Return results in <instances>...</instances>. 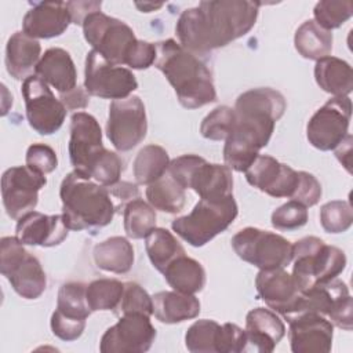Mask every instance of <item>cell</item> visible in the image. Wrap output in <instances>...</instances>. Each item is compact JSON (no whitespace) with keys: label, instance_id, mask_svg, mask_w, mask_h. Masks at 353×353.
<instances>
[{"label":"cell","instance_id":"e575fe53","mask_svg":"<svg viewBox=\"0 0 353 353\" xmlns=\"http://www.w3.org/2000/svg\"><path fill=\"white\" fill-rule=\"evenodd\" d=\"M123 221L125 234L130 239L139 240L156 228V212L149 203L138 197L123 208Z\"/></svg>","mask_w":353,"mask_h":353},{"label":"cell","instance_id":"44dd1931","mask_svg":"<svg viewBox=\"0 0 353 353\" xmlns=\"http://www.w3.org/2000/svg\"><path fill=\"white\" fill-rule=\"evenodd\" d=\"M255 287L258 296L273 312L285 319L294 313L302 294L292 274L284 268L259 270L255 277Z\"/></svg>","mask_w":353,"mask_h":353},{"label":"cell","instance_id":"7402d4cb","mask_svg":"<svg viewBox=\"0 0 353 353\" xmlns=\"http://www.w3.org/2000/svg\"><path fill=\"white\" fill-rule=\"evenodd\" d=\"M69 233L62 214L47 215L39 211H30L18 219L15 237L23 245L55 247L61 244Z\"/></svg>","mask_w":353,"mask_h":353},{"label":"cell","instance_id":"7dc6e473","mask_svg":"<svg viewBox=\"0 0 353 353\" xmlns=\"http://www.w3.org/2000/svg\"><path fill=\"white\" fill-rule=\"evenodd\" d=\"M327 316L332 325H336L345 331H350L353 323V306L350 294L335 301Z\"/></svg>","mask_w":353,"mask_h":353},{"label":"cell","instance_id":"db71d44e","mask_svg":"<svg viewBox=\"0 0 353 353\" xmlns=\"http://www.w3.org/2000/svg\"><path fill=\"white\" fill-rule=\"evenodd\" d=\"M135 6L142 11V12H150V11H154V10H157V8H160L163 4L161 3H157V4H154V3H135Z\"/></svg>","mask_w":353,"mask_h":353},{"label":"cell","instance_id":"3957f363","mask_svg":"<svg viewBox=\"0 0 353 353\" xmlns=\"http://www.w3.org/2000/svg\"><path fill=\"white\" fill-rule=\"evenodd\" d=\"M156 51L154 66L172 85L183 108L197 109L216 101L212 74L197 55L174 39L156 43Z\"/></svg>","mask_w":353,"mask_h":353},{"label":"cell","instance_id":"ffe728a7","mask_svg":"<svg viewBox=\"0 0 353 353\" xmlns=\"http://www.w3.org/2000/svg\"><path fill=\"white\" fill-rule=\"evenodd\" d=\"M287 321L294 353H328L331 350L334 325L323 314L305 312L287 319Z\"/></svg>","mask_w":353,"mask_h":353},{"label":"cell","instance_id":"f1b7e54d","mask_svg":"<svg viewBox=\"0 0 353 353\" xmlns=\"http://www.w3.org/2000/svg\"><path fill=\"white\" fill-rule=\"evenodd\" d=\"M92 258L101 270L124 274L134 265V247L125 237L113 236L94 247Z\"/></svg>","mask_w":353,"mask_h":353},{"label":"cell","instance_id":"7bdbcfd3","mask_svg":"<svg viewBox=\"0 0 353 353\" xmlns=\"http://www.w3.org/2000/svg\"><path fill=\"white\" fill-rule=\"evenodd\" d=\"M307 208L298 201L290 200L272 212V226L277 230H296L306 225Z\"/></svg>","mask_w":353,"mask_h":353},{"label":"cell","instance_id":"b9f144b4","mask_svg":"<svg viewBox=\"0 0 353 353\" xmlns=\"http://www.w3.org/2000/svg\"><path fill=\"white\" fill-rule=\"evenodd\" d=\"M117 314H128V313H141L145 316L153 314V301L152 296L141 287L138 283L127 281L124 283L123 295L120 303L117 306Z\"/></svg>","mask_w":353,"mask_h":353},{"label":"cell","instance_id":"ac0fdd59","mask_svg":"<svg viewBox=\"0 0 353 353\" xmlns=\"http://www.w3.org/2000/svg\"><path fill=\"white\" fill-rule=\"evenodd\" d=\"M105 150L102 130L94 116L85 112H76L70 117L69 157L76 171L83 178H90L88 170L94 160Z\"/></svg>","mask_w":353,"mask_h":353},{"label":"cell","instance_id":"8d00e7d4","mask_svg":"<svg viewBox=\"0 0 353 353\" xmlns=\"http://www.w3.org/2000/svg\"><path fill=\"white\" fill-rule=\"evenodd\" d=\"M221 324L203 319L194 321L185 334V346L192 353H218Z\"/></svg>","mask_w":353,"mask_h":353},{"label":"cell","instance_id":"f6af8a7d","mask_svg":"<svg viewBox=\"0 0 353 353\" xmlns=\"http://www.w3.org/2000/svg\"><path fill=\"white\" fill-rule=\"evenodd\" d=\"M321 185L317 178L306 171H299V181L298 186L291 197V200L301 203L302 205L313 207L319 203L321 197Z\"/></svg>","mask_w":353,"mask_h":353},{"label":"cell","instance_id":"f907efd6","mask_svg":"<svg viewBox=\"0 0 353 353\" xmlns=\"http://www.w3.org/2000/svg\"><path fill=\"white\" fill-rule=\"evenodd\" d=\"M101 1H66L72 23L83 25L84 19L95 11H101Z\"/></svg>","mask_w":353,"mask_h":353},{"label":"cell","instance_id":"ba28073f","mask_svg":"<svg viewBox=\"0 0 353 353\" xmlns=\"http://www.w3.org/2000/svg\"><path fill=\"white\" fill-rule=\"evenodd\" d=\"M0 272L25 299H37L46 291L47 277L39 259L15 236L0 240Z\"/></svg>","mask_w":353,"mask_h":353},{"label":"cell","instance_id":"60d3db41","mask_svg":"<svg viewBox=\"0 0 353 353\" xmlns=\"http://www.w3.org/2000/svg\"><path fill=\"white\" fill-rule=\"evenodd\" d=\"M123 171V161L114 152L105 149L91 164L88 170L90 178H94L97 183L109 188L120 181Z\"/></svg>","mask_w":353,"mask_h":353},{"label":"cell","instance_id":"8fae6325","mask_svg":"<svg viewBox=\"0 0 353 353\" xmlns=\"http://www.w3.org/2000/svg\"><path fill=\"white\" fill-rule=\"evenodd\" d=\"M146 132V110L139 97L130 95L110 102L106 135L117 150L127 152L134 149L145 139Z\"/></svg>","mask_w":353,"mask_h":353},{"label":"cell","instance_id":"7a4b0ae2","mask_svg":"<svg viewBox=\"0 0 353 353\" xmlns=\"http://www.w3.org/2000/svg\"><path fill=\"white\" fill-rule=\"evenodd\" d=\"M236 123L223 146L225 164L237 172L245 170L265 148L285 109L284 95L269 87H259L240 94L234 103Z\"/></svg>","mask_w":353,"mask_h":353},{"label":"cell","instance_id":"9a60e30c","mask_svg":"<svg viewBox=\"0 0 353 353\" xmlns=\"http://www.w3.org/2000/svg\"><path fill=\"white\" fill-rule=\"evenodd\" d=\"M85 284L69 281L62 284L58 291L57 309L51 314L52 334L66 342L76 341L85 328V321L91 314V309L85 298Z\"/></svg>","mask_w":353,"mask_h":353},{"label":"cell","instance_id":"e0dca14e","mask_svg":"<svg viewBox=\"0 0 353 353\" xmlns=\"http://www.w3.org/2000/svg\"><path fill=\"white\" fill-rule=\"evenodd\" d=\"M154 338L156 328L149 316L128 313L105 331L99 350L102 353H143L150 349Z\"/></svg>","mask_w":353,"mask_h":353},{"label":"cell","instance_id":"2e32d148","mask_svg":"<svg viewBox=\"0 0 353 353\" xmlns=\"http://www.w3.org/2000/svg\"><path fill=\"white\" fill-rule=\"evenodd\" d=\"M46 183V175L28 165L6 170L1 176V197L7 215L19 219L33 211L39 201V192Z\"/></svg>","mask_w":353,"mask_h":353},{"label":"cell","instance_id":"4dcf8cb0","mask_svg":"<svg viewBox=\"0 0 353 353\" xmlns=\"http://www.w3.org/2000/svg\"><path fill=\"white\" fill-rule=\"evenodd\" d=\"M294 44L299 55L319 61L330 57L332 51V33L319 26L313 19L305 21L295 32Z\"/></svg>","mask_w":353,"mask_h":353},{"label":"cell","instance_id":"f35d334b","mask_svg":"<svg viewBox=\"0 0 353 353\" xmlns=\"http://www.w3.org/2000/svg\"><path fill=\"white\" fill-rule=\"evenodd\" d=\"M236 123L234 109L229 106H218L211 113H208L201 124L200 134L205 139L211 141H225Z\"/></svg>","mask_w":353,"mask_h":353},{"label":"cell","instance_id":"681fc988","mask_svg":"<svg viewBox=\"0 0 353 353\" xmlns=\"http://www.w3.org/2000/svg\"><path fill=\"white\" fill-rule=\"evenodd\" d=\"M108 192L114 203L116 211L120 208L123 210L130 201L139 197V189L135 183L127 182V181H119L117 183L108 188Z\"/></svg>","mask_w":353,"mask_h":353},{"label":"cell","instance_id":"6da1fadb","mask_svg":"<svg viewBox=\"0 0 353 353\" xmlns=\"http://www.w3.org/2000/svg\"><path fill=\"white\" fill-rule=\"evenodd\" d=\"M261 3L247 0H208L182 11L175 33L178 43L194 55L245 36L255 25Z\"/></svg>","mask_w":353,"mask_h":353},{"label":"cell","instance_id":"7c38bea8","mask_svg":"<svg viewBox=\"0 0 353 353\" xmlns=\"http://www.w3.org/2000/svg\"><path fill=\"white\" fill-rule=\"evenodd\" d=\"M84 88L92 97L116 101L128 98L138 88V81L130 69L113 65L91 50L85 58Z\"/></svg>","mask_w":353,"mask_h":353},{"label":"cell","instance_id":"74e56055","mask_svg":"<svg viewBox=\"0 0 353 353\" xmlns=\"http://www.w3.org/2000/svg\"><path fill=\"white\" fill-rule=\"evenodd\" d=\"M353 14V3L350 0H323L314 6V22L325 30H332L343 25Z\"/></svg>","mask_w":353,"mask_h":353},{"label":"cell","instance_id":"9c48e42d","mask_svg":"<svg viewBox=\"0 0 353 353\" xmlns=\"http://www.w3.org/2000/svg\"><path fill=\"white\" fill-rule=\"evenodd\" d=\"M81 26L84 39L94 51L113 65H127L138 39L125 22L95 11L84 19Z\"/></svg>","mask_w":353,"mask_h":353},{"label":"cell","instance_id":"d590c367","mask_svg":"<svg viewBox=\"0 0 353 353\" xmlns=\"http://www.w3.org/2000/svg\"><path fill=\"white\" fill-rule=\"evenodd\" d=\"M124 283L116 279H98L85 287V298L91 312L117 309Z\"/></svg>","mask_w":353,"mask_h":353},{"label":"cell","instance_id":"ee69618b","mask_svg":"<svg viewBox=\"0 0 353 353\" xmlns=\"http://www.w3.org/2000/svg\"><path fill=\"white\" fill-rule=\"evenodd\" d=\"M26 165L43 175L52 172L58 167L55 150L46 143H33L26 150Z\"/></svg>","mask_w":353,"mask_h":353},{"label":"cell","instance_id":"ab89813d","mask_svg":"<svg viewBox=\"0 0 353 353\" xmlns=\"http://www.w3.org/2000/svg\"><path fill=\"white\" fill-rule=\"evenodd\" d=\"M353 222V210L349 201L332 200L320 210V223L327 233H343Z\"/></svg>","mask_w":353,"mask_h":353},{"label":"cell","instance_id":"1f68e13d","mask_svg":"<svg viewBox=\"0 0 353 353\" xmlns=\"http://www.w3.org/2000/svg\"><path fill=\"white\" fill-rule=\"evenodd\" d=\"M146 199L154 210L167 214H176L185 207L186 193L167 171L161 178L148 185Z\"/></svg>","mask_w":353,"mask_h":353},{"label":"cell","instance_id":"4316f807","mask_svg":"<svg viewBox=\"0 0 353 353\" xmlns=\"http://www.w3.org/2000/svg\"><path fill=\"white\" fill-rule=\"evenodd\" d=\"M153 314L164 324H176L194 319L200 313V301L194 295L178 291H160L152 295Z\"/></svg>","mask_w":353,"mask_h":353},{"label":"cell","instance_id":"f5cc1de1","mask_svg":"<svg viewBox=\"0 0 353 353\" xmlns=\"http://www.w3.org/2000/svg\"><path fill=\"white\" fill-rule=\"evenodd\" d=\"M352 135L347 134L345 137V139L334 149L335 150V157L339 160V163L346 168V171L350 174L352 172V163H350V159H352Z\"/></svg>","mask_w":353,"mask_h":353},{"label":"cell","instance_id":"d6a6232c","mask_svg":"<svg viewBox=\"0 0 353 353\" xmlns=\"http://www.w3.org/2000/svg\"><path fill=\"white\" fill-rule=\"evenodd\" d=\"M146 254L160 273L178 256L185 255V248L175 239V236L164 228H154L145 237Z\"/></svg>","mask_w":353,"mask_h":353},{"label":"cell","instance_id":"83f0119b","mask_svg":"<svg viewBox=\"0 0 353 353\" xmlns=\"http://www.w3.org/2000/svg\"><path fill=\"white\" fill-rule=\"evenodd\" d=\"M314 79L319 87L332 97H349L353 90L352 66L336 57H325L316 61Z\"/></svg>","mask_w":353,"mask_h":353},{"label":"cell","instance_id":"d6986e66","mask_svg":"<svg viewBox=\"0 0 353 353\" xmlns=\"http://www.w3.org/2000/svg\"><path fill=\"white\" fill-rule=\"evenodd\" d=\"M247 182L272 197L291 199L299 181V171L280 163L272 156L258 154L245 170Z\"/></svg>","mask_w":353,"mask_h":353},{"label":"cell","instance_id":"f546056e","mask_svg":"<svg viewBox=\"0 0 353 353\" xmlns=\"http://www.w3.org/2000/svg\"><path fill=\"white\" fill-rule=\"evenodd\" d=\"M163 276L168 285L178 292L194 295L205 285V270L203 265L185 255L174 259L164 270Z\"/></svg>","mask_w":353,"mask_h":353},{"label":"cell","instance_id":"bcb514c9","mask_svg":"<svg viewBox=\"0 0 353 353\" xmlns=\"http://www.w3.org/2000/svg\"><path fill=\"white\" fill-rule=\"evenodd\" d=\"M245 331L233 323L221 325L218 353H240L245 352Z\"/></svg>","mask_w":353,"mask_h":353},{"label":"cell","instance_id":"52a82bcc","mask_svg":"<svg viewBox=\"0 0 353 353\" xmlns=\"http://www.w3.org/2000/svg\"><path fill=\"white\" fill-rule=\"evenodd\" d=\"M168 174L200 199L219 200L233 194V175L226 164L208 163L197 154H182L170 161Z\"/></svg>","mask_w":353,"mask_h":353},{"label":"cell","instance_id":"816d5d0a","mask_svg":"<svg viewBox=\"0 0 353 353\" xmlns=\"http://www.w3.org/2000/svg\"><path fill=\"white\" fill-rule=\"evenodd\" d=\"M59 99L65 105L66 110H79V109L87 108L90 102V94L87 92L85 88H81L77 85L74 90L69 92L59 94Z\"/></svg>","mask_w":353,"mask_h":353},{"label":"cell","instance_id":"836d02e7","mask_svg":"<svg viewBox=\"0 0 353 353\" xmlns=\"http://www.w3.org/2000/svg\"><path fill=\"white\" fill-rule=\"evenodd\" d=\"M170 161V156L164 148L159 145L143 146L132 163L135 181L139 185L153 183L168 171Z\"/></svg>","mask_w":353,"mask_h":353},{"label":"cell","instance_id":"30bf717a","mask_svg":"<svg viewBox=\"0 0 353 353\" xmlns=\"http://www.w3.org/2000/svg\"><path fill=\"white\" fill-rule=\"evenodd\" d=\"M237 256L259 270L285 268L292 262V244L283 236L258 228H244L232 237Z\"/></svg>","mask_w":353,"mask_h":353},{"label":"cell","instance_id":"5bb4252c","mask_svg":"<svg viewBox=\"0 0 353 353\" xmlns=\"http://www.w3.org/2000/svg\"><path fill=\"white\" fill-rule=\"evenodd\" d=\"M350 116V98L332 97L310 117L306 125L309 143L323 152L334 150L349 134Z\"/></svg>","mask_w":353,"mask_h":353},{"label":"cell","instance_id":"4fadbf2b","mask_svg":"<svg viewBox=\"0 0 353 353\" xmlns=\"http://www.w3.org/2000/svg\"><path fill=\"white\" fill-rule=\"evenodd\" d=\"M21 92L29 125L40 135L55 134L62 127L68 110L61 99L55 98L48 84L36 74H30L22 81Z\"/></svg>","mask_w":353,"mask_h":353},{"label":"cell","instance_id":"d4e9b609","mask_svg":"<svg viewBox=\"0 0 353 353\" xmlns=\"http://www.w3.org/2000/svg\"><path fill=\"white\" fill-rule=\"evenodd\" d=\"M34 74L54 87L59 94L69 92L77 87V72L70 54L59 47L44 51Z\"/></svg>","mask_w":353,"mask_h":353},{"label":"cell","instance_id":"c3c4849f","mask_svg":"<svg viewBox=\"0 0 353 353\" xmlns=\"http://www.w3.org/2000/svg\"><path fill=\"white\" fill-rule=\"evenodd\" d=\"M156 55H157V51L154 44L143 40H138L127 62V66H130L131 69H148L154 63Z\"/></svg>","mask_w":353,"mask_h":353},{"label":"cell","instance_id":"603a6c76","mask_svg":"<svg viewBox=\"0 0 353 353\" xmlns=\"http://www.w3.org/2000/svg\"><path fill=\"white\" fill-rule=\"evenodd\" d=\"M72 23L66 1L34 3L22 19V32L33 39L61 36Z\"/></svg>","mask_w":353,"mask_h":353},{"label":"cell","instance_id":"8992f818","mask_svg":"<svg viewBox=\"0 0 353 353\" xmlns=\"http://www.w3.org/2000/svg\"><path fill=\"white\" fill-rule=\"evenodd\" d=\"M239 214L233 194L219 200L200 199L190 214L171 222L172 230L192 247H203L225 232Z\"/></svg>","mask_w":353,"mask_h":353},{"label":"cell","instance_id":"cb8c5ba5","mask_svg":"<svg viewBox=\"0 0 353 353\" xmlns=\"http://www.w3.org/2000/svg\"><path fill=\"white\" fill-rule=\"evenodd\" d=\"M245 352L270 353L285 335V325L276 312L255 307L245 317Z\"/></svg>","mask_w":353,"mask_h":353},{"label":"cell","instance_id":"277c9868","mask_svg":"<svg viewBox=\"0 0 353 353\" xmlns=\"http://www.w3.org/2000/svg\"><path fill=\"white\" fill-rule=\"evenodd\" d=\"M62 216L69 230H97L108 226L114 216V203L108 188L69 172L59 189Z\"/></svg>","mask_w":353,"mask_h":353},{"label":"cell","instance_id":"5b68a950","mask_svg":"<svg viewBox=\"0 0 353 353\" xmlns=\"http://www.w3.org/2000/svg\"><path fill=\"white\" fill-rule=\"evenodd\" d=\"M292 277L301 291L336 279L346 268L345 252L316 236L303 237L292 244Z\"/></svg>","mask_w":353,"mask_h":353},{"label":"cell","instance_id":"484cf974","mask_svg":"<svg viewBox=\"0 0 353 353\" xmlns=\"http://www.w3.org/2000/svg\"><path fill=\"white\" fill-rule=\"evenodd\" d=\"M41 58V46L37 39L23 32H15L6 46V69L15 80H25L36 69Z\"/></svg>","mask_w":353,"mask_h":353}]
</instances>
